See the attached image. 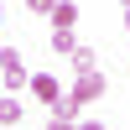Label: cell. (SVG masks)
<instances>
[{
    "label": "cell",
    "mask_w": 130,
    "mask_h": 130,
    "mask_svg": "<svg viewBox=\"0 0 130 130\" xmlns=\"http://www.w3.org/2000/svg\"><path fill=\"white\" fill-rule=\"evenodd\" d=\"M99 94H104V73H99V68H89V73H78V83H73V94H68V99L83 109V104H94Z\"/></svg>",
    "instance_id": "1"
},
{
    "label": "cell",
    "mask_w": 130,
    "mask_h": 130,
    "mask_svg": "<svg viewBox=\"0 0 130 130\" xmlns=\"http://www.w3.org/2000/svg\"><path fill=\"white\" fill-rule=\"evenodd\" d=\"M0 73H5V89H21L26 83V62H21V52H0Z\"/></svg>",
    "instance_id": "2"
},
{
    "label": "cell",
    "mask_w": 130,
    "mask_h": 130,
    "mask_svg": "<svg viewBox=\"0 0 130 130\" xmlns=\"http://www.w3.org/2000/svg\"><path fill=\"white\" fill-rule=\"evenodd\" d=\"M31 94H37L42 104H57V99H62V83L52 78V73H37V78H31Z\"/></svg>",
    "instance_id": "3"
},
{
    "label": "cell",
    "mask_w": 130,
    "mask_h": 130,
    "mask_svg": "<svg viewBox=\"0 0 130 130\" xmlns=\"http://www.w3.org/2000/svg\"><path fill=\"white\" fill-rule=\"evenodd\" d=\"M52 125H57V130L78 125V104H73V99H57V115H52Z\"/></svg>",
    "instance_id": "4"
},
{
    "label": "cell",
    "mask_w": 130,
    "mask_h": 130,
    "mask_svg": "<svg viewBox=\"0 0 130 130\" xmlns=\"http://www.w3.org/2000/svg\"><path fill=\"white\" fill-rule=\"evenodd\" d=\"M73 47H78L73 26H57V31H52V52H68V57H73Z\"/></svg>",
    "instance_id": "5"
},
{
    "label": "cell",
    "mask_w": 130,
    "mask_h": 130,
    "mask_svg": "<svg viewBox=\"0 0 130 130\" xmlns=\"http://www.w3.org/2000/svg\"><path fill=\"white\" fill-rule=\"evenodd\" d=\"M73 21H78V10H73L68 0H57V5H52V26H73Z\"/></svg>",
    "instance_id": "6"
},
{
    "label": "cell",
    "mask_w": 130,
    "mask_h": 130,
    "mask_svg": "<svg viewBox=\"0 0 130 130\" xmlns=\"http://www.w3.org/2000/svg\"><path fill=\"white\" fill-rule=\"evenodd\" d=\"M94 62H99V57H94V47H73V68H78V73H89Z\"/></svg>",
    "instance_id": "7"
},
{
    "label": "cell",
    "mask_w": 130,
    "mask_h": 130,
    "mask_svg": "<svg viewBox=\"0 0 130 130\" xmlns=\"http://www.w3.org/2000/svg\"><path fill=\"white\" fill-rule=\"evenodd\" d=\"M0 125H21V104L16 99H0Z\"/></svg>",
    "instance_id": "8"
},
{
    "label": "cell",
    "mask_w": 130,
    "mask_h": 130,
    "mask_svg": "<svg viewBox=\"0 0 130 130\" xmlns=\"http://www.w3.org/2000/svg\"><path fill=\"white\" fill-rule=\"evenodd\" d=\"M26 5H31V10H37V16H47V10H52V5H57V0H26Z\"/></svg>",
    "instance_id": "9"
},
{
    "label": "cell",
    "mask_w": 130,
    "mask_h": 130,
    "mask_svg": "<svg viewBox=\"0 0 130 130\" xmlns=\"http://www.w3.org/2000/svg\"><path fill=\"white\" fill-rule=\"evenodd\" d=\"M0 21H5V10H0Z\"/></svg>",
    "instance_id": "10"
},
{
    "label": "cell",
    "mask_w": 130,
    "mask_h": 130,
    "mask_svg": "<svg viewBox=\"0 0 130 130\" xmlns=\"http://www.w3.org/2000/svg\"><path fill=\"white\" fill-rule=\"evenodd\" d=\"M125 5H130V0H125Z\"/></svg>",
    "instance_id": "11"
},
{
    "label": "cell",
    "mask_w": 130,
    "mask_h": 130,
    "mask_svg": "<svg viewBox=\"0 0 130 130\" xmlns=\"http://www.w3.org/2000/svg\"><path fill=\"white\" fill-rule=\"evenodd\" d=\"M125 21H130V16H125Z\"/></svg>",
    "instance_id": "12"
}]
</instances>
